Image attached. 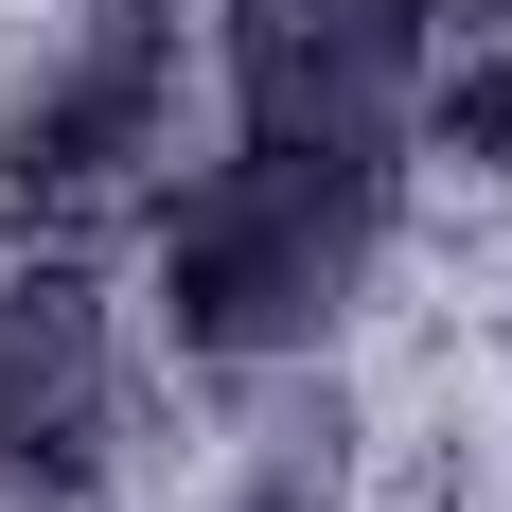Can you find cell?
<instances>
[{
  "instance_id": "cell-4",
  "label": "cell",
  "mask_w": 512,
  "mask_h": 512,
  "mask_svg": "<svg viewBox=\"0 0 512 512\" xmlns=\"http://www.w3.org/2000/svg\"><path fill=\"white\" fill-rule=\"evenodd\" d=\"M124 460V318H106L89 265H0V495L18 512H71L106 495Z\"/></svg>"
},
{
  "instance_id": "cell-6",
  "label": "cell",
  "mask_w": 512,
  "mask_h": 512,
  "mask_svg": "<svg viewBox=\"0 0 512 512\" xmlns=\"http://www.w3.org/2000/svg\"><path fill=\"white\" fill-rule=\"evenodd\" d=\"M212 512H318V495H301V477H248V495H212Z\"/></svg>"
},
{
  "instance_id": "cell-3",
  "label": "cell",
  "mask_w": 512,
  "mask_h": 512,
  "mask_svg": "<svg viewBox=\"0 0 512 512\" xmlns=\"http://www.w3.org/2000/svg\"><path fill=\"white\" fill-rule=\"evenodd\" d=\"M212 89L248 142L389 159L442 124V0H212Z\"/></svg>"
},
{
  "instance_id": "cell-5",
  "label": "cell",
  "mask_w": 512,
  "mask_h": 512,
  "mask_svg": "<svg viewBox=\"0 0 512 512\" xmlns=\"http://www.w3.org/2000/svg\"><path fill=\"white\" fill-rule=\"evenodd\" d=\"M442 124H460V159H512V0L442 18Z\"/></svg>"
},
{
  "instance_id": "cell-2",
  "label": "cell",
  "mask_w": 512,
  "mask_h": 512,
  "mask_svg": "<svg viewBox=\"0 0 512 512\" xmlns=\"http://www.w3.org/2000/svg\"><path fill=\"white\" fill-rule=\"evenodd\" d=\"M177 159V0H71L0 71V212L18 230H106Z\"/></svg>"
},
{
  "instance_id": "cell-1",
  "label": "cell",
  "mask_w": 512,
  "mask_h": 512,
  "mask_svg": "<svg viewBox=\"0 0 512 512\" xmlns=\"http://www.w3.org/2000/svg\"><path fill=\"white\" fill-rule=\"evenodd\" d=\"M389 195H407L389 159H301V142L212 159L195 195H159V336L230 389L318 371L389 283Z\"/></svg>"
}]
</instances>
